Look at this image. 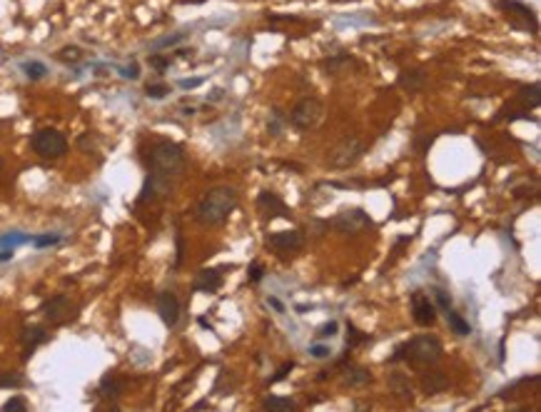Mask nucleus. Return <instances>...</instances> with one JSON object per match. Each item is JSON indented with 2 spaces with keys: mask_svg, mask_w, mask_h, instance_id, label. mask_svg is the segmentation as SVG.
<instances>
[{
  "mask_svg": "<svg viewBox=\"0 0 541 412\" xmlns=\"http://www.w3.org/2000/svg\"><path fill=\"white\" fill-rule=\"evenodd\" d=\"M185 38H187V35H185V33H175V35H170V38H163V40H158V42H155V45H153V48H155V50L175 48L178 42H182V40H185Z\"/></svg>",
  "mask_w": 541,
  "mask_h": 412,
  "instance_id": "nucleus-33",
  "label": "nucleus"
},
{
  "mask_svg": "<svg viewBox=\"0 0 541 412\" xmlns=\"http://www.w3.org/2000/svg\"><path fill=\"white\" fill-rule=\"evenodd\" d=\"M150 65H153L155 70H165V68H170V58H163V55H150Z\"/></svg>",
  "mask_w": 541,
  "mask_h": 412,
  "instance_id": "nucleus-40",
  "label": "nucleus"
},
{
  "mask_svg": "<svg viewBox=\"0 0 541 412\" xmlns=\"http://www.w3.org/2000/svg\"><path fill=\"white\" fill-rule=\"evenodd\" d=\"M269 307H272V310H277V312H284V305L277 300V297H269Z\"/></svg>",
  "mask_w": 541,
  "mask_h": 412,
  "instance_id": "nucleus-46",
  "label": "nucleus"
},
{
  "mask_svg": "<svg viewBox=\"0 0 541 412\" xmlns=\"http://www.w3.org/2000/svg\"><path fill=\"white\" fill-rule=\"evenodd\" d=\"M539 93H541L539 83H531V85H526V88H521L519 101L524 103V105H529V108H539V103H541Z\"/></svg>",
  "mask_w": 541,
  "mask_h": 412,
  "instance_id": "nucleus-24",
  "label": "nucleus"
},
{
  "mask_svg": "<svg viewBox=\"0 0 541 412\" xmlns=\"http://www.w3.org/2000/svg\"><path fill=\"white\" fill-rule=\"evenodd\" d=\"M0 165H3V160H0Z\"/></svg>",
  "mask_w": 541,
  "mask_h": 412,
  "instance_id": "nucleus-47",
  "label": "nucleus"
},
{
  "mask_svg": "<svg viewBox=\"0 0 541 412\" xmlns=\"http://www.w3.org/2000/svg\"><path fill=\"white\" fill-rule=\"evenodd\" d=\"M28 243H33V238L23 233H8L0 238V248H18V245H28Z\"/></svg>",
  "mask_w": 541,
  "mask_h": 412,
  "instance_id": "nucleus-27",
  "label": "nucleus"
},
{
  "mask_svg": "<svg viewBox=\"0 0 541 412\" xmlns=\"http://www.w3.org/2000/svg\"><path fill=\"white\" fill-rule=\"evenodd\" d=\"M262 277H264V268L260 263H252V268H250V282L257 285V282H262Z\"/></svg>",
  "mask_w": 541,
  "mask_h": 412,
  "instance_id": "nucleus-37",
  "label": "nucleus"
},
{
  "mask_svg": "<svg viewBox=\"0 0 541 412\" xmlns=\"http://www.w3.org/2000/svg\"><path fill=\"white\" fill-rule=\"evenodd\" d=\"M374 380V375L367 370V367H359V365H349L344 375H342V382L347 387H367L369 382Z\"/></svg>",
  "mask_w": 541,
  "mask_h": 412,
  "instance_id": "nucleus-18",
  "label": "nucleus"
},
{
  "mask_svg": "<svg viewBox=\"0 0 541 412\" xmlns=\"http://www.w3.org/2000/svg\"><path fill=\"white\" fill-rule=\"evenodd\" d=\"M330 227H335L337 233L342 235H357L367 227H372V217L362 210V207H352V210H344L330 222Z\"/></svg>",
  "mask_w": 541,
  "mask_h": 412,
  "instance_id": "nucleus-8",
  "label": "nucleus"
},
{
  "mask_svg": "<svg viewBox=\"0 0 541 412\" xmlns=\"http://www.w3.org/2000/svg\"><path fill=\"white\" fill-rule=\"evenodd\" d=\"M145 96H147V98H153V101H163L165 96H170V85H165V83L147 85V88H145Z\"/></svg>",
  "mask_w": 541,
  "mask_h": 412,
  "instance_id": "nucleus-29",
  "label": "nucleus"
},
{
  "mask_svg": "<svg viewBox=\"0 0 541 412\" xmlns=\"http://www.w3.org/2000/svg\"><path fill=\"white\" fill-rule=\"evenodd\" d=\"M47 340V330L42 328V325H28V328H23L21 333V345L23 350H25V357H30V353L37 348V345H42Z\"/></svg>",
  "mask_w": 541,
  "mask_h": 412,
  "instance_id": "nucleus-17",
  "label": "nucleus"
},
{
  "mask_svg": "<svg viewBox=\"0 0 541 412\" xmlns=\"http://www.w3.org/2000/svg\"><path fill=\"white\" fill-rule=\"evenodd\" d=\"M322 68H325V73H327V75H332V78H337V75H344V73H349V70L357 68V60H354L352 55H347V53L330 55V58L322 60Z\"/></svg>",
  "mask_w": 541,
  "mask_h": 412,
  "instance_id": "nucleus-14",
  "label": "nucleus"
},
{
  "mask_svg": "<svg viewBox=\"0 0 541 412\" xmlns=\"http://www.w3.org/2000/svg\"><path fill=\"white\" fill-rule=\"evenodd\" d=\"M421 387H424L426 395H439V392H444L449 387V377L444 372H429L421 380Z\"/></svg>",
  "mask_w": 541,
  "mask_h": 412,
  "instance_id": "nucleus-20",
  "label": "nucleus"
},
{
  "mask_svg": "<svg viewBox=\"0 0 541 412\" xmlns=\"http://www.w3.org/2000/svg\"><path fill=\"white\" fill-rule=\"evenodd\" d=\"M310 355L315 360H325V357H330V355H332V350H330V345H312Z\"/></svg>",
  "mask_w": 541,
  "mask_h": 412,
  "instance_id": "nucleus-36",
  "label": "nucleus"
},
{
  "mask_svg": "<svg viewBox=\"0 0 541 412\" xmlns=\"http://www.w3.org/2000/svg\"><path fill=\"white\" fill-rule=\"evenodd\" d=\"M257 210L262 212L264 217H289L292 210L284 205V200L279 195H274L272 190H262L257 195Z\"/></svg>",
  "mask_w": 541,
  "mask_h": 412,
  "instance_id": "nucleus-12",
  "label": "nucleus"
},
{
  "mask_svg": "<svg viewBox=\"0 0 541 412\" xmlns=\"http://www.w3.org/2000/svg\"><path fill=\"white\" fill-rule=\"evenodd\" d=\"M431 143H434V135H426L424 140H417V150H419V153L424 155L426 150H429V145H431Z\"/></svg>",
  "mask_w": 541,
  "mask_h": 412,
  "instance_id": "nucleus-43",
  "label": "nucleus"
},
{
  "mask_svg": "<svg viewBox=\"0 0 541 412\" xmlns=\"http://www.w3.org/2000/svg\"><path fill=\"white\" fill-rule=\"evenodd\" d=\"M447 320H449V328L454 330V335H459V338H467V335H472V328H469V323L464 320L459 312H454L452 307L447 310Z\"/></svg>",
  "mask_w": 541,
  "mask_h": 412,
  "instance_id": "nucleus-22",
  "label": "nucleus"
},
{
  "mask_svg": "<svg viewBox=\"0 0 541 412\" xmlns=\"http://www.w3.org/2000/svg\"><path fill=\"white\" fill-rule=\"evenodd\" d=\"M185 243H182V235H178V260H175V265H182V258H185Z\"/></svg>",
  "mask_w": 541,
  "mask_h": 412,
  "instance_id": "nucleus-44",
  "label": "nucleus"
},
{
  "mask_svg": "<svg viewBox=\"0 0 541 412\" xmlns=\"http://www.w3.org/2000/svg\"><path fill=\"white\" fill-rule=\"evenodd\" d=\"M30 148L35 155L45 160H58L68 153V137L63 135L55 127H40V130L33 132L30 137Z\"/></svg>",
  "mask_w": 541,
  "mask_h": 412,
  "instance_id": "nucleus-4",
  "label": "nucleus"
},
{
  "mask_svg": "<svg viewBox=\"0 0 541 412\" xmlns=\"http://www.w3.org/2000/svg\"><path fill=\"white\" fill-rule=\"evenodd\" d=\"M23 73H25L30 80H42L47 75V68H45V63H40V60H28V63H23Z\"/></svg>",
  "mask_w": 541,
  "mask_h": 412,
  "instance_id": "nucleus-25",
  "label": "nucleus"
},
{
  "mask_svg": "<svg viewBox=\"0 0 541 412\" xmlns=\"http://www.w3.org/2000/svg\"><path fill=\"white\" fill-rule=\"evenodd\" d=\"M441 343L434 335H419V338L409 340V343L400 345L392 355V362H400V360H409L414 365H436L441 360Z\"/></svg>",
  "mask_w": 541,
  "mask_h": 412,
  "instance_id": "nucleus-3",
  "label": "nucleus"
},
{
  "mask_svg": "<svg viewBox=\"0 0 541 412\" xmlns=\"http://www.w3.org/2000/svg\"><path fill=\"white\" fill-rule=\"evenodd\" d=\"M322 115H325V105H322L317 98H302V101L292 108V113H289V122H292V127H297V130H312V127L322 120Z\"/></svg>",
  "mask_w": 541,
  "mask_h": 412,
  "instance_id": "nucleus-6",
  "label": "nucleus"
},
{
  "mask_svg": "<svg viewBox=\"0 0 541 412\" xmlns=\"http://www.w3.org/2000/svg\"><path fill=\"white\" fill-rule=\"evenodd\" d=\"M431 297H434V302H436V305H439L444 312H447L449 307H452V295H449L447 290H441V287H434V290H431Z\"/></svg>",
  "mask_w": 541,
  "mask_h": 412,
  "instance_id": "nucleus-31",
  "label": "nucleus"
},
{
  "mask_svg": "<svg viewBox=\"0 0 541 412\" xmlns=\"http://www.w3.org/2000/svg\"><path fill=\"white\" fill-rule=\"evenodd\" d=\"M40 312L45 315V320L60 325V323H65V320H70V317L75 315V305L65 295H53L50 300L42 302Z\"/></svg>",
  "mask_w": 541,
  "mask_h": 412,
  "instance_id": "nucleus-10",
  "label": "nucleus"
},
{
  "mask_svg": "<svg viewBox=\"0 0 541 412\" xmlns=\"http://www.w3.org/2000/svg\"><path fill=\"white\" fill-rule=\"evenodd\" d=\"M120 73H122V78H127V80H137V78H140V70H137V63H130L127 68H122Z\"/></svg>",
  "mask_w": 541,
  "mask_h": 412,
  "instance_id": "nucleus-41",
  "label": "nucleus"
},
{
  "mask_svg": "<svg viewBox=\"0 0 541 412\" xmlns=\"http://www.w3.org/2000/svg\"><path fill=\"white\" fill-rule=\"evenodd\" d=\"M13 260V248H0V263H11Z\"/></svg>",
  "mask_w": 541,
  "mask_h": 412,
  "instance_id": "nucleus-45",
  "label": "nucleus"
},
{
  "mask_svg": "<svg viewBox=\"0 0 541 412\" xmlns=\"http://www.w3.org/2000/svg\"><path fill=\"white\" fill-rule=\"evenodd\" d=\"M362 343H369V335L367 333H359L354 325H347V345H349V350H352L354 345H362Z\"/></svg>",
  "mask_w": 541,
  "mask_h": 412,
  "instance_id": "nucleus-30",
  "label": "nucleus"
},
{
  "mask_svg": "<svg viewBox=\"0 0 541 412\" xmlns=\"http://www.w3.org/2000/svg\"><path fill=\"white\" fill-rule=\"evenodd\" d=\"M240 195L235 188L230 185H217L205 193V198L197 205V222L205 227H217L230 217V212L237 207Z\"/></svg>",
  "mask_w": 541,
  "mask_h": 412,
  "instance_id": "nucleus-2",
  "label": "nucleus"
},
{
  "mask_svg": "<svg viewBox=\"0 0 541 412\" xmlns=\"http://www.w3.org/2000/svg\"><path fill=\"white\" fill-rule=\"evenodd\" d=\"M60 240H63V235L45 233V235H35V238H33V245H35V248H53V245H58Z\"/></svg>",
  "mask_w": 541,
  "mask_h": 412,
  "instance_id": "nucleus-28",
  "label": "nucleus"
},
{
  "mask_svg": "<svg viewBox=\"0 0 541 412\" xmlns=\"http://www.w3.org/2000/svg\"><path fill=\"white\" fill-rule=\"evenodd\" d=\"M158 315L168 328H175L180 323V300L175 292H160L158 295Z\"/></svg>",
  "mask_w": 541,
  "mask_h": 412,
  "instance_id": "nucleus-13",
  "label": "nucleus"
},
{
  "mask_svg": "<svg viewBox=\"0 0 541 412\" xmlns=\"http://www.w3.org/2000/svg\"><path fill=\"white\" fill-rule=\"evenodd\" d=\"M122 390H125V382L117 380L115 375H105L100 380V387H98V395L105 397V400H117L122 395Z\"/></svg>",
  "mask_w": 541,
  "mask_h": 412,
  "instance_id": "nucleus-19",
  "label": "nucleus"
},
{
  "mask_svg": "<svg viewBox=\"0 0 541 412\" xmlns=\"http://www.w3.org/2000/svg\"><path fill=\"white\" fill-rule=\"evenodd\" d=\"M397 85H400L402 90H407V93H419L426 85V73L421 68L402 70L400 78H397Z\"/></svg>",
  "mask_w": 541,
  "mask_h": 412,
  "instance_id": "nucleus-16",
  "label": "nucleus"
},
{
  "mask_svg": "<svg viewBox=\"0 0 541 412\" xmlns=\"http://www.w3.org/2000/svg\"><path fill=\"white\" fill-rule=\"evenodd\" d=\"M499 11L506 13V21H509V25L516 28V30H529V33L539 30L534 11H531L526 3H519V0H499Z\"/></svg>",
  "mask_w": 541,
  "mask_h": 412,
  "instance_id": "nucleus-7",
  "label": "nucleus"
},
{
  "mask_svg": "<svg viewBox=\"0 0 541 412\" xmlns=\"http://www.w3.org/2000/svg\"><path fill=\"white\" fill-rule=\"evenodd\" d=\"M412 315H414V323L421 328H429L436 323V305L429 300V295L424 292H414L412 295Z\"/></svg>",
  "mask_w": 541,
  "mask_h": 412,
  "instance_id": "nucleus-11",
  "label": "nucleus"
},
{
  "mask_svg": "<svg viewBox=\"0 0 541 412\" xmlns=\"http://www.w3.org/2000/svg\"><path fill=\"white\" fill-rule=\"evenodd\" d=\"M337 330H339V323L337 320H330V323H325L320 330H317V338L320 340H327V338H335Z\"/></svg>",
  "mask_w": 541,
  "mask_h": 412,
  "instance_id": "nucleus-34",
  "label": "nucleus"
},
{
  "mask_svg": "<svg viewBox=\"0 0 541 412\" xmlns=\"http://www.w3.org/2000/svg\"><path fill=\"white\" fill-rule=\"evenodd\" d=\"M262 407L264 410H279V412H284V410H294V400H289V397H279V395H267L262 400Z\"/></svg>",
  "mask_w": 541,
  "mask_h": 412,
  "instance_id": "nucleus-23",
  "label": "nucleus"
},
{
  "mask_svg": "<svg viewBox=\"0 0 541 412\" xmlns=\"http://www.w3.org/2000/svg\"><path fill=\"white\" fill-rule=\"evenodd\" d=\"M389 387H392V392H395L397 397H402V400H412V382L405 372H392V375H389Z\"/></svg>",
  "mask_w": 541,
  "mask_h": 412,
  "instance_id": "nucleus-21",
  "label": "nucleus"
},
{
  "mask_svg": "<svg viewBox=\"0 0 541 412\" xmlns=\"http://www.w3.org/2000/svg\"><path fill=\"white\" fill-rule=\"evenodd\" d=\"M25 385V380H23L18 372H6V375H0V387H8V390H16V387H23Z\"/></svg>",
  "mask_w": 541,
  "mask_h": 412,
  "instance_id": "nucleus-32",
  "label": "nucleus"
},
{
  "mask_svg": "<svg viewBox=\"0 0 541 412\" xmlns=\"http://www.w3.org/2000/svg\"><path fill=\"white\" fill-rule=\"evenodd\" d=\"M58 60H63V63H68V65H75L83 60V50H80L78 45H65L63 50H58Z\"/></svg>",
  "mask_w": 541,
  "mask_h": 412,
  "instance_id": "nucleus-26",
  "label": "nucleus"
},
{
  "mask_svg": "<svg viewBox=\"0 0 541 412\" xmlns=\"http://www.w3.org/2000/svg\"><path fill=\"white\" fill-rule=\"evenodd\" d=\"M292 370H294V362H292V360H289V362H284L282 367H279V370L274 372V377H272V380H269V382H279V380H284V377H287Z\"/></svg>",
  "mask_w": 541,
  "mask_h": 412,
  "instance_id": "nucleus-39",
  "label": "nucleus"
},
{
  "mask_svg": "<svg viewBox=\"0 0 541 412\" xmlns=\"http://www.w3.org/2000/svg\"><path fill=\"white\" fill-rule=\"evenodd\" d=\"M3 410L11 412V410H28V402L23 400V397H11V400L3 405Z\"/></svg>",
  "mask_w": 541,
  "mask_h": 412,
  "instance_id": "nucleus-38",
  "label": "nucleus"
},
{
  "mask_svg": "<svg viewBox=\"0 0 541 412\" xmlns=\"http://www.w3.org/2000/svg\"><path fill=\"white\" fill-rule=\"evenodd\" d=\"M205 83L202 78H192V80H180V88L182 90H194V88H200V85Z\"/></svg>",
  "mask_w": 541,
  "mask_h": 412,
  "instance_id": "nucleus-42",
  "label": "nucleus"
},
{
  "mask_svg": "<svg viewBox=\"0 0 541 412\" xmlns=\"http://www.w3.org/2000/svg\"><path fill=\"white\" fill-rule=\"evenodd\" d=\"M220 285H222L220 270H200L192 280L194 292H215V290H220Z\"/></svg>",
  "mask_w": 541,
  "mask_h": 412,
  "instance_id": "nucleus-15",
  "label": "nucleus"
},
{
  "mask_svg": "<svg viewBox=\"0 0 541 412\" xmlns=\"http://www.w3.org/2000/svg\"><path fill=\"white\" fill-rule=\"evenodd\" d=\"M150 175L145 180V188L140 193V202H150L158 195H168L173 190V180L185 168V150L178 143L163 140L150 150Z\"/></svg>",
  "mask_w": 541,
  "mask_h": 412,
  "instance_id": "nucleus-1",
  "label": "nucleus"
},
{
  "mask_svg": "<svg viewBox=\"0 0 541 412\" xmlns=\"http://www.w3.org/2000/svg\"><path fill=\"white\" fill-rule=\"evenodd\" d=\"M364 153H367V143H364L362 137L349 135L330 150L327 165H330L332 170H347L352 168V165H357Z\"/></svg>",
  "mask_w": 541,
  "mask_h": 412,
  "instance_id": "nucleus-5",
  "label": "nucleus"
},
{
  "mask_svg": "<svg viewBox=\"0 0 541 412\" xmlns=\"http://www.w3.org/2000/svg\"><path fill=\"white\" fill-rule=\"evenodd\" d=\"M282 122H284V115L279 110H274L272 113V120H269V125H267L269 135H279V130H282Z\"/></svg>",
  "mask_w": 541,
  "mask_h": 412,
  "instance_id": "nucleus-35",
  "label": "nucleus"
},
{
  "mask_svg": "<svg viewBox=\"0 0 541 412\" xmlns=\"http://www.w3.org/2000/svg\"><path fill=\"white\" fill-rule=\"evenodd\" d=\"M264 245H267L272 253L287 255V253H297V250L305 248V235L300 230H277V233H269L264 238Z\"/></svg>",
  "mask_w": 541,
  "mask_h": 412,
  "instance_id": "nucleus-9",
  "label": "nucleus"
}]
</instances>
